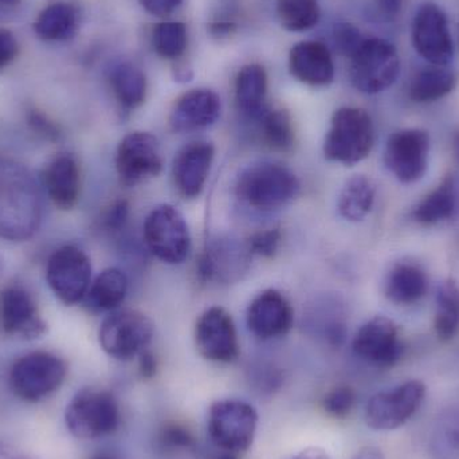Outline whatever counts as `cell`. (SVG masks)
<instances>
[{
  "instance_id": "1",
  "label": "cell",
  "mask_w": 459,
  "mask_h": 459,
  "mask_svg": "<svg viewBox=\"0 0 459 459\" xmlns=\"http://www.w3.org/2000/svg\"><path fill=\"white\" fill-rule=\"evenodd\" d=\"M39 191L21 164L0 160V237L26 240L40 223Z\"/></svg>"
},
{
  "instance_id": "2",
  "label": "cell",
  "mask_w": 459,
  "mask_h": 459,
  "mask_svg": "<svg viewBox=\"0 0 459 459\" xmlns=\"http://www.w3.org/2000/svg\"><path fill=\"white\" fill-rule=\"evenodd\" d=\"M235 190L248 206L270 212L288 204L299 193V183L288 167L264 161L243 169Z\"/></svg>"
},
{
  "instance_id": "3",
  "label": "cell",
  "mask_w": 459,
  "mask_h": 459,
  "mask_svg": "<svg viewBox=\"0 0 459 459\" xmlns=\"http://www.w3.org/2000/svg\"><path fill=\"white\" fill-rule=\"evenodd\" d=\"M374 143L371 116L360 108H340L334 112L326 132L324 155L334 163L353 166L371 153Z\"/></svg>"
},
{
  "instance_id": "4",
  "label": "cell",
  "mask_w": 459,
  "mask_h": 459,
  "mask_svg": "<svg viewBox=\"0 0 459 459\" xmlns=\"http://www.w3.org/2000/svg\"><path fill=\"white\" fill-rule=\"evenodd\" d=\"M258 422V412L247 402L221 399L210 406L207 433L218 449L239 455L253 445Z\"/></svg>"
},
{
  "instance_id": "5",
  "label": "cell",
  "mask_w": 459,
  "mask_h": 459,
  "mask_svg": "<svg viewBox=\"0 0 459 459\" xmlns=\"http://www.w3.org/2000/svg\"><path fill=\"white\" fill-rule=\"evenodd\" d=\"M120 407L107 390L83 388L67 404L65 423L78 439H99L110 436L120 426Z\"/></svg>"
},
{
  "instance_id": "6",
  "label": "cell",
  "mask_w": 459,
  "mask_h": 459,
  "mask_svg": "<svg viewBox=\"0 0 459 459\" xmlns=\"http://www.w3.org/2000/svg\"><path fill=\"white\" fill-rule=\"evenodd\" d=\"M350 59L351 82L361 93L385 91L401 74L398 50L382 38H364Z\"/></svg>"
},
{
  "instance_id": "7",
  "label": "cell",
  "mask_w": 459,
  "mask_h": 459,
  "mask_svg": "<svg viewBox=\"0 0 459 459\" xmlns=\"http://www.w3.org/2000/svg\"><path fill=\"white\" fill-rule=\"evenodd\" d=\"M67 364L50 352H31L22 356L10 369L11 391L24 402H39L56 393L64 385Z\"/></svg>"
},
{
  "instance_id": "8",
  "label": "cell",
  "mask_w": 459,
  "mask_h": 459,
  "mask_svg": "<svg viewBox=\"0 0 459 459\" xmlns=\"http://www.w3.org/2000/svg\"><path fill=\"white\" fill-rule=\"evenodd\" d=\"M425 383L412 379L371 396L364 409V422L374 431H395L420 411L426 399Z\"/></svg>"
},
{
  "instance_id": "9",
  "label": "cell",
  "mask_w": 459,
  "mask_h": 459,
  "mask_svg": "<svg viewBox=\"0 0 459 459\" xmlns=\"http://www.w3.org/2000/svg\"><path fill=\"white\" fill-rule=\"evenodd\" d=\"M144 239L151 253L164 264H182L190 254L187 222L171 204H161L150 212L144 223Z\"/></svg>"
},
{
  "instance_id": "10",
  "label": "cell",
  "mask_w": 459,
  "mask_h": 459,
  "mask_svg": "<svg viewBox=\"0 0 459 459\" xmlns=\"http://www.w3.org/2000/svg\"><path fill=\"white\" fill-rule=\"evenodd\" d=\"M46 280L62 304L72 307L82 301L91 285L88 254L74 245L62 246L48 259Z\"/></svg>"
},
{
  "instance_id": "11",
  "label": "cell",
  "mask_w": 459,
  "mask_h": 459,
  "mask_svg": "<svg viewBox=\"0 0 459 459\" xmlns=\"http://www.w3.org/2000/svg\"><path fill=\"white\" fill-rule=\"evenodd\" d=\"M153 337V324L134 310L116 312L105 318L99 332L100 345L110 358L131 360L147 350Z\"/></svg>"
},
{
  "instance_id": "12",
  "label": "cell",
  "mask_w": 459,
  "mask_h": 459,
  "mask_svg": "<svg viewBox=\"0 0 459 459\" xmlns=\"http://www.w3.org/2000/svg\"><path fill=\"white\" fill-rule=\"evenodd\" d=\"M412 45L430 65L447 66L455 58L449 21L436 3L426 2L418 8L412 21Z\"/></svg>"
},
{
  "instance_id": "13",
  "label": "cell",
  "mask_w": 459,
  "mask_h": 459,
  "mask_svg": "<svg viewBox=\"0 0 459 459\" xmlns=\"http://www.w3.org/2000/svg\"><path fill=\"white\" fill-rule=\"evenodd\" d=\"M430 155V136L422 129H402L391 134L385 163L399 182H418L425 177Z\"/></svg>"
},
{
  "instance_id": "14",
  "label": "cell",
  "mask_w": 459,
  "mask_h": 459,
  "mask_svg": "<svg viewBox=\"0 0 459 459\" xmlns=\"http://www.w3.org/2000/svg\"><path fill=\"white\" fill-rule=\"evenodd\" d=\"M115 163L120 182L128 187L158 177L163 169L158 139L148 132L126 134L118 144Z\"/></svg>"
},
{
  "instance_id": "15",
  "label": "cell",
  "mask_w": 459,
  "mask_h": 459,
  "mask_svg": "<svg viewBox=\"0 0 459 459\" xmlns=\"http://www.w3.org/2000/svg\"><path fill=\"white\" fill-rule=\"evenodd\" d=\"M352 350L360 360L377 368L396 366L404 353L398 326L382 316L371 318L359 329L353 339Z\"/></svg>"
},
{
  "instance_id": "16",
  "label": "cell",
  "mask_w": 459,
  "mask_h": 459,
  "mask_svg": "<svg viewBox=\"0 0 459 459\" xmlns=\"http://www.w3.org/2000/svg\"><path fill=\"white\" fill-rule=\"evenodd\" d=\"M0 328L7 336L23 340L40 339L48 331L31 294L19 285L0 293Z\"/></svg>"
},
{
  "instance_id": "17",
  "label": "cell",
  "mask_w": 459,
  "mask_h": 459,
  "mask_svg": "<svg viewBox=\"0 0 459 459\" xmlns=\"http://www.w3.org/2000/svg\"><path fill=\"white\" fill-rule=\"evenodd\" d=\"M195 344L206 360L232 363L239 355L237 329L231 316L223 307H212L199 317L195 326Z\"/></svg>"
},
{
  "instance_id": "18",
  "label": "cell",
  "mask_w": 459,
  "mask_h": 459,
  "mask_svg": "<svg viewBox=\"0 0 459 459\" xmlns=\"http://www.w3.org/2000/svg\"><path fill=\"white\" fill-rule=\"evenodd\" d=\"M293 309L274 289L259 293L247 309V326L254 336L269 340L285 336L293 326Z\"/></svg>"
},
{
  "instance_id": "19",
  "label": "cell",
  "mask_w": 459,
  "mask_h": 459,
  "mask_svg": "<svg viewBox=\"0 0 459 459\" xmlns=\"http://www.w3.org/2000/svg\"><path fill=\"white\" fill-rule=\"evenodd\" d=\"M214 158L215 148L212 143H191L179 151L174 160L172 175L175 186L185 198L194 199L201 195L209 179Z\"/></svg>"
},
{
  "instance_id": "20",
  "label": "cell",
  "mask_w": 459,
  "mask_h": 459,
  "mask_svg": "<svg viewBox=\"0 0 459 459\" xmlns=\"http://www.w3.org/2000/svg\"><path fill=\"white\" fill-rule=\"evenodd\" d=\"M221 116V99L210 89H194L183 94L169 116L175 132L201 131L217 123Z\"/></svg>"
},
{
  "instance_id": "21",
  "label": "cell",
  "mask_w": 459,
  "mask_h": 459,
  "mask_svg": "<svg viewBox=\"0 0 459 459\" xmlns=\"http://www.w3.org/2000/svg\"><path fill=\"white\" fill-rule=\"evenodd\" d=\"M248 255L247 246H240L229 238L217 239L207 246L199 262V272L204 280L231 282L245 272Z\"/></svg>"
},
{
  "instance_id": "22",
  "label": "cell",
  "mask_w": 459,
  "mask_h": 459,
  "mask_svg": "<svg viewBox=\"0 0 459 459\" xmlns=\"http://www.w3.org/2000/svg\"><path fill=\"white\" fill-rule=\"evenodd\" d=\"M289 67L293 77L310 86H326L334 78L333 58L328 46L321 42L307 40L294 46Z\"/></svg>"
},
{
  "instance_id": "23",
  "label": "cell",
  "mask_w": 459,
  "mask_h": 459,
  "mask_svg": "<svg viewBox=\"0 0 459 459\" xmlns=\"http://www.w3.org/2000/svg\"><path fill=\"white\" fill-rule=\"evenodd\" d=\"M81 22L80 8L74 3L59 0L40 11L34 22V32L43 42H69L80 32Z\"/></svg>"
},
{
  "instance_id": "24",
  "label": "cell",
  "mask_w": 459,
  "mask_h": 459,
  "mask_svg": "<svg viewBox=\"0 0 459 459\" xmlns=\"http://www.w3.org/2000/svg\"><path fill=\"white\" fill-rule=\"evenodd\" d=\"M45 186L48 196L58 209L72 210L81 193L80 167L72 155H59L45 171Z\"/></svg>"
},
{
  "instance_id": "25",
  "label": "cell",
  "mask_w": 459,
  "mask_h": 459,
  "mask_svg": "<svg viewBox=\"0 0 459 459\" xmlns=\"http://www.w3.org/2000/svg\"><path fill=\"white\" fill-rule=\"evenodd\" d=\"M459 210V191L455 177H447L417 207L412 217L420 225L433 226L453 220Z\"/></svg>"
},
{
  "instance_id": "26",
  "label": "cell",
  "mask_w": 459,
  "mask_h": 459,
  "mask_svg": "<svg viewBox=\"0 0 459 459\" xmlns=\"http://www.w3.org/2000/svg\"><path fill=\"white\" fill-rule=\"evenodd\" d=\"M267 74L258 64L246 65L235 81V101L243 115L259 118L266 110Z\"/></svg>"
},
{
  "instance_id": "27",
  "label": "cell",
  "mask_w": 459,
  "mask_h": 459,
  "mask_svg": "<svg viewBox=\"0 0 459 459\" xmlns=\"http://www.w3.org/2000/svg\"><path fill=\"white\" fill-rule=\"evenodd\" d=\"M426 273L417 264H399L385 280V296L396 305H412L428 293Z\"/></svg>"
},
{
  "instance_id": "28",
  "label": "cell",
  "mask_w": 459,
  "mask_h": 459,
  "mask_svg": "<svg viewBox=\"0 0 459 459\" xmlns=\"http://www.w3.org/2000/svg\"><path fill=\"white\" fill-rule=\"evenodd\" d=\"M458 75L447 66L430 65L420 70L410 85V99L418 104L438 101L452 93L457 86Z\"/></svg>"
},
{
  "instance_id": "29",
  "label": "cell",
  "mask_w": 459,
  "mask_h": 459,
  "mask_svg": "<svg viewBox=\"0 0 459 459\" xmlns=\"http://www.w3.org/2000/svg\"><path fill=\"white\" fill-rule=\"evenodd\" d=\"M128 278L117 267H109L97 275L91 282L86 302L94 312H113L117 309L126 297Z\"/></svg>"
},
{
  "instance_id": "30",
  "label": "cell",
  "mask_w": 459,
  "mask_h": 459,
  "mask_svg": "<svg viewBox=\"0 0 459 459\" xmlns=\"http://www.w3.org/2000/svg\"><path fill=\"white\" fill-rule=\"evenodd\" d=\"M110 88L118 104L126 110L136 109L147 97V78L142 69L131 62H120L110 69Z\"/></svg>"
},
{
  "instance_id": "31",
  "label": "cell",
  "mask_w": 459,
  "mask_h": 459,
  "mask_svg": "<svg viewBox=\"0 0 459 459\" xmlns=\"http://www.w3.org/2000/svg\"><path fill=\"white\" fill-rule=\"evenodd\" d=\"M375 202V186L369 178L355 175L351 178L337 201L340 215L350 222H360L371 212Z\"/></svg>"
},
{
  "instance_id": "32",
  "label": "cell",
  "mask_w": 459,
  "mask_h": 459,
  "mask_svg": "<svg viewBox=\"0 0 459 459\" xmlns=\"http://www.w3.org/2000/svg\"><path fill=\"white\" fill-rule=\"evenodd\" d=\"M434 329L442 342H450L459 332V286L453 278L444 281L437 291Z\"/></svg>"
},
{
  "instance_id": "33",
  "label": "cell",
  "mask_w": 459,
  "mask_h": 459,
  "mask_svg": "<svg viewBox=\"0 0 459 459\" xmlns=\"http://www.w3.org/2000/svg\"><path fill=\"white\" fill-rule=\"evenodd\" d=\"M277 13L286 30L305 31L320 21V5L317 0H277Z\"/></svg>"
},
{
  "instance_id": "34",
  "label": "cell",
  "mask_w": 459,
  "mask_h": 459,
  "mask_svg": "<svg viewBox=\"0 0 459 459\" xmlns=\"http://www.w3.org/2000/svg\"><path fill=\"white\" fill-rule=\"evenodd\" d=\"M152 45L156 54L164 59L180 58L188 45L186 24L179 22H161L153 27Z\"/></svg>"
},
{
  "instance_id": "35",
  "label": "cell",
  "mask_w": 459,
  "mask_h": 459,
  "mask_svg": "<svg viewBox=\"0 0 459 459\" xmlns=\"http://www.w3.org/2000/svg\"><path fill=\"white\" fill-rule=\"evenodd\" d=\"M259 120L262 123V134L270 147L280 151H288L293 147L294 129L290 116L285 110L266 109Z\"/></svg>"
},
{
  "instance_id": "36",
  "label": "cell",
  "mask_w": 459,
  "mask_h": 459,
  "mask_svg": "<svg viewBox=\"0 0 459 459\" xmlns=\"http://www.w3.org/2000/svg\"><path fill=\"white\" fill-rule=\"evenodd\" d=\"M356 406V393L350 385H339L329 391L323 399L326 414L337 420H344Z\"/></svg>"
},
{
  "instance_id": "37",
  "label": "cell",
  "mask_w": 459,
  "mask_h": 459,
  "mask_svg": "<svg viewBox=\"0 0 459 459\" xmlns=\"http://www.w3.org/2000/svg\"><path fill=\"white\" fill-rule=\"evenodd\" d=\"M433 455L436 459H459V428L445 426L433 438Z\"/></svg>"
},
{
  "instance_id": "38",
  "label": "cell",
  "mask_w": 459,
  "mask_h": 459,
  "mask_svg": "<svg viewBox=\"0 0 459 459\" xmlns=\"http://www.w3.org/2000/svg\"><path fill=\"white\" fill-rule=\"evenodd\" d=\"M281 243V232L275 229L264 230L251 235L247 240V248L250 254L272 258L277 253Z\"/></svg>"
},
{
  "instance_id": "39",
  "label": "cell",
  "mask_w": 459,
  "mask_h": 459,
  "mask_svg": "<svg viewBox=\"0 0 459 459\" xmlns=\"http://www.w3.org/2000/svg\"><path fill=\"white\" fill-rule=\"evenodd\" d=\"M360 31L351 23H340L333 30V42L337 51L347 56H352L363 42Z\"/></svg>"
},
{
  "instance_id": "40",
  "label": "cell",
  "mask_w": 459,
  "mask_h": 459,
  "mask_svg": "<svg viewBox=\"0 0 459 459\" xmlns=\"http://www.w3.org/2000/svg\"><path fill=\"white\" fill-rule=\"evenodd\" d=\"M26 120L30 129L43 139L48 140V142H58L61 139V128L58 124L54 123L48 116L40 110H27Z\"/></svg>"
},
{
  "instance_id": "41",
  "label": "cell",
  "mask_w": 459,
  "mask_h": 459,
  "mask_svg": "<svg viewBox=\"0 0 459 459\" xmlns=\"http://www.w3.org/2000/svg\"><path fill=\"white\" fill-rule=\"evenodd\" d=\"M160 442L167 449H194L195 439L190 430L179 425H169L163 429Z\"/></svg>"
},
{
  "instance_id": "42",
  "label": "cell",
  "mask_w": 459,
  "mask_h": 459,
  "mask_svg": "<svg viewBox=\"0 0 459 459\" xmlns=\"http://www.w3.org/2000/svg\"><path fill=\"white\" fill-rule=\"evenodd\" d=\"M19 54V43L15 35L0 27V72L10 66Z\"/></svg>"
},
{
  "instance_id": "43",
  "label": "cell",
  "mask_w": 459,
  "mask_h": 459,
  "mask_svg": "<svg viewBox=\"0 0 459 459\" xmlns=\"http://www.w3.org/2000/svg\"><path fill=\"white\" fill-rule=\"evenodd\" d=\"M139 2L151 15L166 18L182 4L183 0H139Z\"/></svg>"
},
{
  "instance_id": "44",
  "label": "cell",
  "mask_w": 459,
  "mask_h": 459,
  "mask_svg": "<svg viewBox=\"0 0 459 459\" xmlns=\"http://www.w3.org/2000/svg\"><path fill=\"white\" fill-rule=\"evenodd\" d=\"M128 212L129 206L126 201L116 202V204L110 207L109 212H108L107 217H105V225L110 230L120 229L121 226H124V223L126 222Z\"/></svg>"
},
{
  "instance_id": "45",
  "label": "cell",
  "mask_w": 459,
  "mask_h": 459,
  "mask_svg": "<svg viewBox=\"0 0 459 459\" xmlns=\"http://www.w3.org/2000/svg\"><path fill=\"white\" fill-rule=\"evenodd\" d=\"M403 7V0H375L377 15L385 21H394Z\"/></svg>"
},
{
  "instance_id": "46",
  "label": "cell",
  "mask_w": 459,
  "mask_h": 459,
  "mask_svg": "<svg viewBox=\"0 0 459 459\" xmlns=\"http://www.w3.org/2000/svg\"><path fill=\"white\" fill-rule=\"evenodd\" d=\"M139 372L143 379H152L158 371L156 358L150 351H143L139 355Z\"/></svg>"
},
{
  "instance_id": "47",
  "label": "cell",
  "mask_w": 459,
  "mask_h": 459,
  "mask_svg": "<svg viewBox=\"0 0 459 459\" xmlns=\"http://www.w3.org/2000/svg\"><path fill=\"white\" fill-rule=\"evenodd\" d=\"M291 459H331V457L325 450L320 449V447H307Z\"/></svg>"
},
{
  "instance_id": "48",
  "label": "cell",
  "mask_w": 459,
  "mask_h": 459,
  "mask_svg": "<svg viewBox=\"0 0 459 459\" xmlns=\"http://www.w3.org/2000/svg\"><path fill=\"white\" fill-rule=\"evenodd\" d=\"M352 459H385L383 453L377 447L367 446L359 450Z\"/></svg>"
},
{
  "instance_id": "49",
  "label": "cell",
  "mask_w": 459,
  "mask_h": 459,
  "mask_svg": "<svg viewBox=\"0 0 459 459\" xmlns=\"http://www.w3.org/2000/svg\"><path fill=\"white\" fill-rule=\"evenodd\" d=\"M175 78H177V81H179V82H187V81L193 78V72L186 66L178 67L177 72H175Z\"/></svg>"
},
{
  "instance_id": "50",
  "label": "cell",
  "mask_w": 459,
  "mask_h": 459,
  "mask_svg": "<svg viewBox=\"0 0 459 459\" xmlns=\"http://www.w3.org/2000/svg\"><path fill=\"white\" fill-rule=\"evenodd\" d=\"M232 29H234V26H232V24H229V23L214 24V26L212 27V34L218 35V37H223V35L230 34V32H231Z\"/></svg>"
},
{
  "instance_id": "51",
  "label": "cell",
  "mask_w": 459,
  "mask_h": 459,
  "mask_svg": "<svg viewBox=\"0 0 459 459\" xmlns=\"http://www.w3.org/2000/svg\"><path fill=\"white\" fill-rule=\"evenodd\" d=\"M21 2L22 0H0V11H13Z\"/></svg>"
},
{
  "instance_id": "52",
  "label": "cell",
  "mask_w": 459,
  "mask_h": 459,
  "mask_svg": "<svg viewBox=\"0 0 459 459\" xmlns=\"http://www.w3.org/2000/svg\"><path fill=\"white\" fill-rule=\"evenodd\" d=\"M453 151H455V159H457V163L459 166V134L455 136V144H453Z\"/></svg>"
},
{
  "instance_id": "53",
  "label": "cell",
  "mask_w": 459,
  "mask_h": 459,
  "mask_svg": "<svg viewBox=\"0 0 459 459\" xmlns=\"http://www.w3.org/2000/svg\"><path fill=\"white\" fill-rule=\"evenodd\" d=\"M215 459H239V455H232V453L222 452V455Z\"/></svg>"
},
{
  "instance_id": "54",
  "label": "cell",
  "mask_w": 459,
  "mask_h": 459,
  "mask_svg": "<svg viewBox=\"0 0 459 459\" xmlns=\"http://www.w3.org/2000/svg\"><path fill=\"white\" fill-rule=\"evenodd\" d=\"M93 459H116L115 457H112V455H96Z\"/></svg>"
},
{
  "instance_id": "55",
  "label": "cell",
  "mask_w": 459,
  "mask_h": 459,
  "mask_svg": "<svg viewBox=\"0 0 459 459\" xmlns=\"http://www.w3.org/2000/svg\"><path fill=\"white\" fill-rule=\"evenodd\" d=\"M0 459H13V458H8V457H0Z\"/></svg>"
}]
</instances>
